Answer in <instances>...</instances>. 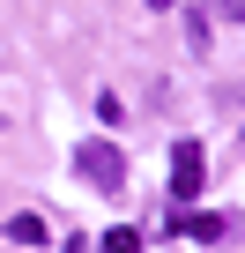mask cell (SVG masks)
<instances>
[{
    "label": "cell",
    "instance_id": "6da1fadb",
    "mask_svg": "<svg viewBox=\"0 0 245 253\" xmlns=\"http://www.w3.org/2000/svg\"><path fill=\"white\" fill-rule=\"evenodd\" d=\"M201 186H208V149L201 142H178L171 149V209H186Z\"/></svg>",
    "mask_w": 245,
    "mask_h": 253
},
{
    "label": "cell",
    "instance_id": "7a4b0ae2",
    "mask_svg": "<svg viewBox=\"0 0 245 253\" xmlns=\"http://www.w3.org/2000/svg\"><path fill=\"white\" fill-rule=\"evenodd\" d=\"M74 171H82L89 186H127V157H119L111 142H82V149H74Z\"/></svg>",
    "mask_w": 245,
    "mask_h": 253
},
{
    "label": "cell",
    "instance_id": "3957f363",
    "mask_svg": "<svg viewBox=\"0 0 245 253\" xmlns=\"http://www.w3.org/2000/svg\"><path fill=\"white\" fill-rule=\"evenodd\" d=\"M178 216V209H171ZM178 238H201V246H215L223 238V216H178Z\"/></svg>",
    "mask_w": 245,
    "mask_h": 253
},
{
    "label": "cell",
    "instance_id": "277c9868",
    "mask_svg": "<svg viewBox=\"0 0 245 253\" xmlns=\"http://www.w3.org/2000/svg\"><path fill=\"white\" fill-rule=\"evenodd\" d=\"M8 238H15V246H45V223H37V216H15Z\"/></svg>",
    "mask_w": 245,
    "mask_h": 253
},
{
    "label": "cell",
    "instance_id": "5b68a950",
    "mask_svg": "<svg viewBox=\"0 0 245 253\" xmlns=\"http://www.w3.org/2000/svg\"><path fill=\"white\" fill-rule=\"evenodd\" d=\"M104 253H141V238L134 231H104Z\"/></svg>",
    "mask_w": 245,
    "mask_h": 253
}]
</instances>
